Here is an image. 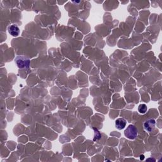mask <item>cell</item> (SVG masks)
Wrapping results in <instances>:
<instances>
[{
    "label": "cell",
    "instance_id": "5b68a950",
    "mask_svg": "<svg viewBox=\"0 0 162 162\" xmlns=\"http://www.w3.org/2000/svg\"><path fill=\"white\" fill-rule=\"evenodd\" d=\"M126 124V120L122 118H119L115 121V127L119 130H122V129H124L125 127Z\"/></svg>",
    "mask_w": 162,
    "mask_h": 162
},
{
    "label": "cell",
    "instance_id": "6da1fadb",
    "mask_svg": "<svg viewBox=\"0 0 162 162\" xmlns=\"http://www.w3.org/2000/svg\"><path fill=\"white\" fill-rule=\"evenodd\" d=\"M138 131L134 125H129L124 131V136L129 139H134L137 136Z\"/></svg>",
    "mask_w": 162,
    "mask_h": 162
},
{
    "label": "cell",
    "instance_id": "277c9868",
    "mask_svg": "<svg viewBox=\"0 0 162 162\" xmlns=\"http://www.w3.org/2000/svg\"><path fill=\"white\" fill-rule=\"evenodd\" d=\"M8 30L9 34L13 37H17L20 34V29L16 24H13L9 26Z\"/></svg>",
    "mask_w": 162,
    "mask_h": 162
},
{
    "label": "cell",
    "instance_id": "8992f818",
    "mask_svg": "<svg viewBox=\"0 0 162 162\" xmlns=\"http://www.w3.org/2000/svg\"><path fill=\"white\" fill-rule=\"evenodd\" d=\"M147 110H148L147 106L145 104H141L138 107V111L140 113H141V114H144V113H146Z\"/></svg>",
    "mask_w": 162,
    "mask_h": 162
},
{
    "label": "cell",
    "instance_id": "3957f363",
    "mask_svg": "<svg viewBox=\"0 0 162 162\" xmlns=\"http://www.w3.org/2000/svg\"><path fill=\"white\" fill-rule=\"evenodd\" d=\"M155 125L156 121L154 119H149L144 122V127L145 130L147 132L151 133L155 129Z\"/></svg>",
    "mask_w": 162,
    "mask_h": 162
},
{
    "label": "cell",
    "instance_id": "7a4b0ae2",
    "mask_svg": "<svg viewBox=\"0 0 162 162\" xmlns=\"http://www.w3.org/2000/svg\"><path fill=\"white\" fill-rule=\"evenodd\" d=\"M19 69H28L30 66V60L24 56H18L15 60Z\"/></svg>",
    "mask_w": 162,
    "mask_h": 162
}]
</instances>
